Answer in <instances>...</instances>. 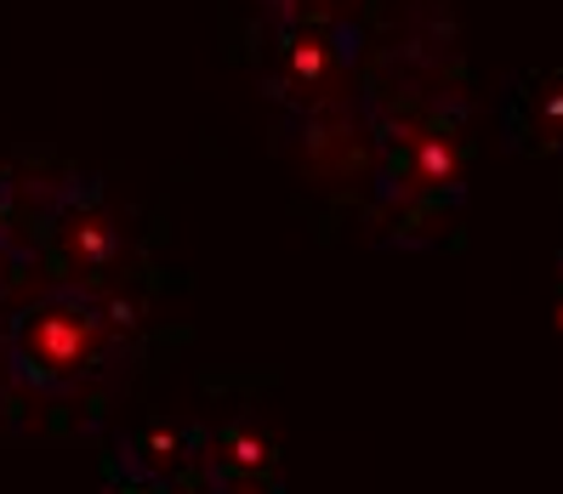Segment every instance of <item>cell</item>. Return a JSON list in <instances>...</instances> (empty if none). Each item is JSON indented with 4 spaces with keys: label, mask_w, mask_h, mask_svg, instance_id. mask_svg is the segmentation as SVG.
Instances as JSON below:
<instances>
[{
    "label": "cell",
    "mask_w": 563,
    "mask_h": 494,
    "mask_svg": "<svg viewBox=\"0 0 563 494\" xmlns=\"http://www.w3.org/2000/svg\"><path fill=\"white\" fill-rule=\"evenodd\" d=\"M200 489L206 494H285L279 449L251 420H222L200 433Z\"/></svg>",
    "instance_id": "6da1fadb"
},
{
    "label": "cell",
    "mask_w": 563,
    "mask_h": 494,
    "mask_svg": "<svg viewBox=\"0 0 563 494\" xmlns=\"http://www.w3.org/2000/svg\"><path fill=\"white\" fill-rule=\"evenodd\" d=\"M507 125H512V137L523 148L563 154V75H541V80H529L523 91H512Z\"/></svg>",
    "instance_id": "7a4b0ae2"
},
{
    "label": "cell",
    "mask_w": 563,
    "mask_h": 494,
    "mask_svg": "<svg viewBox=\"0 0 563 494\" xmlns=\"http://www.w3.org/2000/svg\"><path fill=\"white\" fill-rule=\"evenodd\" d=\"M103 494H183V489H165V483H154V478H143V472H131V467H109V489Z\"/></svg>",
    "instance_id": "3957f363"
},
{
    "label": "cell",
    "mask_w": 563,
    "mask_h": 494,
    "mask_svg": "<svg viewBox=\"0 0 563 494\" xmlns=\"http://www.w3.org/2000/svg\"><path fill=\"white\" fill-rule=\"evenodd\" d=\"M7 216H12V171L0 165V256H7Z\"/></svg>",
    "instance_id": "277c9868"
}]
</instances>
